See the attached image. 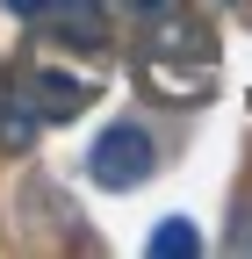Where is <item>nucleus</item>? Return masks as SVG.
<instances>
[{"instance_id": "f257e3e1", "label": "nucleus", "mask_w": 252, "mask_h": 259, "mask_svg": "<svg viewBox=\"0 0 252 259\" xmlns=\"http://www.w3.org/2000/svg\"><path fill=\"white\" fill-rule=\"evenodd\" d=\"M137 79H144V94H159L173 108L209 101L216 94V36H209V22H195L187 8L144 15L137 22Z\"/></svg>"}, {"instance_id": "f03ea898", "label": "nucleus", "mask_w": 252, "mask_h": 259, "mask_svg": "<svg viewBox=\"0 0 252 259\" xmlns=\"http://www.w3.org/2000/svg\"><path fill=\"white\" fill-rule=\"evenodd\" d=\"M87 101H94V72L65 65L58 44H51V51H29L15 72L0 79V144H8V151H29L36 130L72 122Z\"/></svg>"}, {"instance_id": "7ed1b4c3", "label": "nucleus", "mask_w": 252, "mask_h": 259, "mask_svg": "<svg viewBox=\"0 0 252 259\" xmlns=\"http://www.w3.org/2000/svg\"><path fill=\"white\" fill-rule=\"evenodd\" d=\"M15 22H29L44 44H79V51H101L108 44V8L101 0H0Z\"/></svg>"}, {"instance_id": "20e7f679", "label": "nucleus", "mask_w": 252, "mask_h": 259, "mask_svg": "<svg viewBox=\"0 0 252 259\" xmlns=\"http://www.w3.org/2000/svg\"><path fill=\"white\" fill-rule=\"evenodd\" d=\"M151 166H159V151H151V137L137 122H115V130H101L94 137V151H87V173H94V187H108V194H130V187H144L151 180Z\"/></svg>"}, {"instance_id": "39448f33", "label": "nucleus", "mask_w": 252, "mask_h": 259, "mask_svg": "<svg viewBox=\"0 0 252 259\" xmlns=\"http://www.w3.org/2000/svg\"><path fill=\"white\" fill-rule=\"evenodd\" d=\"M173 252H180V259H187V252H202V238H195V223H180V216L151 231V259H173Z\"/></svg>"}, {"instance_id": "423d86ee", "label": "nucleus", "mask_w": 252, "mask_h": 259, "mask_svg": "<svg viewBox=\"0 0 252 259\" xmlns=\"http://www.w3.org/2000/svg\"><path fill=\"white\" fill-rule=\"evenodd\" d=\"M166 8H187V0H130V15L144 22V15H166Z\"/></svg>"}]
</instances>
